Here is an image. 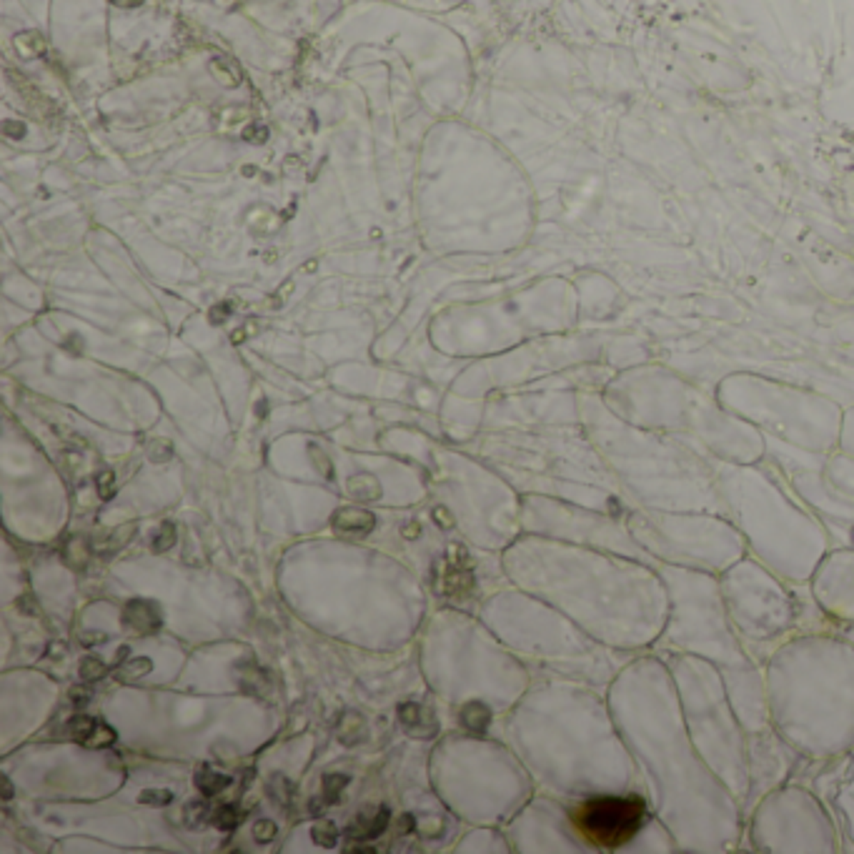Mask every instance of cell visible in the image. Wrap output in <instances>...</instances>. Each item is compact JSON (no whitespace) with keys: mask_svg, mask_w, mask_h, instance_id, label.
Masks as SVG:
<instances>
[{"mask_svg":"<svg viewBox=\"0 0 854 854\" xmlns=\"http://www.w3.org/2000/svg\"><path fill=\"white\" fill-rule=\"evenodd\" d=\"M569 819L589 847L606 852H629L651 822L647 799L636 792L589 797L574 807Z\"/></svg>","mask_w":854,"mask_h":854,"instance_id":"6da1fadb","label":"cell"},{"mask_svg":"<svg viewBox=\"0 0 854 854\" xmlns=\"http://www.w3.org/2000/svg\"><path fill=\"white\" fill-rule=\"evenodd\" d=\"M120 622L136 634H153L163 626V611L150 599H131L125 601Z\"/></svg>","mask_w":854,"mask_h":854,"instance_id":"7a4b0ae2","label":"cell"},{"mask_svg":"<svg viewBox=\"0 0 854 854\" xmlns=\"http://www.w3.org/2000/svg\"><path fill=\"white\" fill-rule=\"evenodd\" d=\"M331 529L341 539H363L376 529V516L366 509L343 506V509H336L331 516Z\"/></svg>","mask_w":854,"mask_h":854,"instance_id":"3957f363","label":"cell"},{"mask_svg":"<svg viewBox=\"0 0 854 854\" xmlns=\"http://www.w3.org/2000/svg\"><path fill=\"white\" fill-rule=\"evenodd\" d=\"M136 531H138V526L133 524V521H128V524L118 526V529H113L108 537L100 539V544L95 546V551H98L103 559H108V556H113V554H118L125 544L136 537Z\"/></svg>","mask_w":854,"mask_h":854,"instance_id":"277c9868","label":"cell"},{"mask_svg":"<svg viewBox=\"0 0 854 854\" xmlns=\"http://www.w3.org/2000/svg\"><path fill=\"white\" fill-rule=\"evenodd\" d=\"M228 784H231V777L213 772L211 764H200V767L196 769V786H198V792L203 794V797H216V794L223 792Z\"/></svg>","mask_w":854,"mask_h":854,"instance_id":"5b68a950","label":"cell"},{"mask_svg":"<svg viewBox=\"0 0 854 854\" xmlns=\"http://www.w3.org/2000/svg\"><path fill=\"white\" fill-rule=\"evenodd\" d=\"M443 594H449L454 599H464L471 589H474V576L471 569H456L451 567L449 571L443 574Z\"/></svg>","mask_w":854,"mask_h":854,"instance_id":"8992f818","label":"cell"},{"mask_svg":"<svg viewBox=\"0 0 854 854\" xmlns=\"http://www.w3.org/2000/svg\"><path fill=\"white\" fill-rule=\"evenodd\" d=\"M150 672H153V661L148 656H133V659L118 664V669L113 672V679L118 684H131V681H138Z\"/></svg>","mask_w":854,"mask_h":854,"instance_id":"52a82bcc","label":"cell"},{"mask_svg":"<svg viewBox=\"0 0 854 854\" xmlns=\"http://www.w3.org/2000/svg\"><path fill=\"white\" fill-rule=\"evenodd\" d=\"M459 717L468 732H487V727L491 724V709L484 702H468L461 706Z\"/></svg>","mask_w":854,"mask_h":854,"instance_id":"ba28073f","label":"cell"},{"mask_svg":"<svg viewBox=\"0 0 854 854\" xmlns=\"http://www.w3.org/2000/svg\"><path fill=\"white\" fill-rule=\"evenodd\" d=\"M363 736H366V719L358 711H346L341 719V727H338V739L346 747H351V744L361 742Z\"/></svg>","mask_w":854,"mask_h":854,"instance_id":"9c48e42d","label":"cell"},{"mask_svg":"<svg viewBox=\"0 0 854 854\" xmlns=\"http://www.w3.org/2000/svg\"><path fill=\"white\" fill-rule=\"evenodd\" d=\"M349 493L358 501H379L381 499V487L374 476H351L349 479Z\"/></svg>","mask_w":854,"mask_h":854,"instance_id":"30bf717a","label":"cell"},{"mask_svg":"<svg viewBox=\"0 0 854 854\" xmlns=\"http://www.w3.org/2000/svg\"><path fill=\"white\" fill-rule=\"evenodd\" d=\"M238 669H241V689H244L246 694H256V697H261L263 686L269 684V681H266V677L258 672L256 664L244 661V664H238Z\"/></svg>","mask_w":854,"mask_h":854,"instance_id":"8fae6325","label":"cell"},{"mask_svg":"<svg viewBox=\"0 0 854 854\" xmlns=\"http://www.w3.org/2000/svg\"><path fill=\"white\" fill-rule=\"evenodd\" d=\"M238 824H241V809H238L233 802L228 805H221L219 809L213 812V827L221 832H231L236 830Z\"/></svg>","mask_w":854,"mask_h":854,"instance_id":"7c38bea8","label":"cell"},{"mask_svg":"<svg viewBox=\"0 0 854 854\" xmlns=\"http://www.w3.org/2000/svg\"><path fill=\"white\" fill-rule=\"evenodd\" d=\"M178 541V529H175L173 521H163L156 531H153V537H150V549L153 551H168L173 544Z\"/></svg>","mask_w":854,"mask_h":854,"instance_id":"4fadbf2b","label":"cell"},{"mask_svg":"<svg viewBox=\"0 0 854 854\" xmlns=\"http://www.w3.org/2000/svg\"><path fill=\"white\" fill-rule=\"evenodd\" d=\"M291 792H293V786L283 774H271L269 784H266V794L274 799L276 805H286L288 799H291Z\"/></svg>","mask_w":854,"mask_h":854,"instance_id":"5bb4252c","label":"cell"},{"mask_svg":"<svg viewBox=\"0 0 854 854\" xmlns=\"http://www.w3.org/2000/svg\"><path fill=\"white\" fill-rule=\"evenodd\" d=\"M113 742H116V729L100 719V722L95 724V729L88 734V739L83 744L90 749H103V747H111Z\"/></svg>","mask_w":854,"mask_h":854,"instance_id":"9a60e30c","label":"cell"},{"mask_svg":"<svg viewBox=\"0 0 854 854\" xmlns=\"http://www.w3.org/2000/svg\"><path fill=\"white\" fill-rule=\"evenodd\" d=\"M95 724H98L95 719L81 714V717H73L68 724H65V734H68L70 739H75V742H86L88 734L95 729Z\"/></svg>","mask_w":854,"mask_h":854,"instance_id":"2e32d148","label":"cell"},{"mask_svg":"<svg viewBox=\"0 0 854 854\" xmlns=\"http://www.w3.org/2000/svg\"><path fill=\"white\" fill-rule=\"evenodd\" d=\"M88 556H90V546H88L86 539H73V541H68V546H65V562H68L70 567L83 569L88 562Z\"/></svg>","mask_w":854,"mask_h":854,"instance_id":"e0dca14e","label":"cell"},{"mask_svg":"<svg viewBox=\"0 0 854 854\" xmlns=\"http://www.w3.org/2000/svg\"><path fill=\"white\" fill-rule=\"evenodd\" d=\"M349 784V777L346 774H326L324 780V802L329 805H336L338 799H341V792L346 789Z\"/></svg>","mask_w":854,"mask_h":854,"instance_id":"ac0fdd59","label":"cell"},{"mask_svg":"<svg viewBox=\"0 0 854 854\" xmlns=\"http://www.w3.org/2000/svg\"><path fill=\"white\" fill-rule=\"evenodd\" d=\"M311 837H313V842L321 844V847L333 849L338 842V827L333 822H318L311 830Z\"/></svg>","mask_w":854,"mask_h":854,"instance_id":"d6986e66","label":"cell"},{"mask_svg":"<svg viewBox=\"0 0 854 854\" xmlns=\"http://www.w3.org/2000/svg\"><path fill=\"white\" fill-rule=\"evenodd\" d=\"M106 672H108L106 664L100 659H95V656H86V659L81 661V667H78V674H81L83 681H98L100 677H106Z\"/></svg>","mask_w":854,"mask_h":854,"instance_id":"ffe728a7","label":"cell"},{"mask_svg":"<svg viewBox=\"0 0 854 854\" xmlns=\"http://www.w3.org/2000/svg\"><path fill=\"white\" fill-rule=\"evenodd\" d=\"M138 802L148 807H166L173 802V792L171 789H143L138 794Z\"/></svg>","mask_w":854,"mask_h":854,"instance_id":"44dd1931","label":"cell"},{"mask_svg":"<svg viewBox=\"0 0 854 854\" xmlns=\"http://www.w3.org/2000/svg\"><path fill=\"white\" fill-rule=\"evenodd\" d=\"M308 456L313 459V466L318 468V474L324 476L326 481H333V464L329 461V456L318 449V446H308Z\"/></svg>","mask_w":854,"mask_h":854,"instance_id":"7402d4cb","label":"cell"},{"mask_svg":"<svg viewBox=\"0 0 854 854\" xmlns=\"http://www.w3.org/2000/svg\"><path fill=\"white\" fill-rule=\"evenodd\" d=\"M446 559H449V564H451V567H456V569H471V567H474V562H471V556H468L466 546H461V544H451L449 551H446Z\"/></svg>","mask_w":854,"mask_h":854,"instance_id":"603a6c76","label":"cell"},{"mask_svg":"<svg viewBox=\"0 0 854 854\" xmlns=\"http://www.w3.org/2000/svg\"><path fill=\"white\" fill-rule=\"evenodd\" d=\"M95 487H98L100 499H113L116 496V474L113 471H100L95 476Z\"/></svg>","mask_w":854,"mask_h":854,"instance_id":"cb8c5ba5","label":"cell"},{"mask_svg":"<svg viewBox=\"0 0 854 854\" xmlns=\"http://www.w3.org/2000/svg\"><path fill=\"white\" fill-rule=\"evenodd\" d=\"M399 719L401 724H406L409 729H413L418 722H421V706L416 702H406V704L399 706Z\"/></svg>","mask_w":854,"mask_h":854,"instance_id":"d4e9b609","label":"cell"},{"mask_svg":"<svg viewBox=\"0 0 854 854\" xmlns=\"http://www.w3.org/2000/svg\"><path fill=\"white\" fill-rule=\"evenodd\" d=\"M274 837H276V824L271 822V819H258V822L253 824V839H256V842L269 844V842H274Z\"/></svg>","mask_w":854,"mask_h":854,"instance_id":"484cf974","label":"cell"},{"mask_svg":"<svg viewBox=\"0 0 854 854\" xmlns=\"http://www.w3.org/2000/svg\"><path fill=\"white\" fill-rule=\"evenodd\" d=\"M208 817V805L206 802H191L186 807V819L191 822V827H198V822L203 824Z\"/></svg>","mask_w":854,"mask_h":854,"instance_id":"4316f807","label":"cell"},{"mask_svg":"<svg viewBox=\"0 0 854 854\" xmlns=\"http://www.w3.org/2000/svg\"><path fill=\"white\" fill-rule=\"evenodd\" d=\"M171 456H173V446H171L168 441H156L153 446H150V459H153L156 464L168 461Z\"/></svg>","mask_w":854,"mask_h":854,"instance_id":"83f0119b","label":"cell"},{"mask_svg":"<svg viewBox=\"0 0 854 854\" xmlns=\"http://www.w3.org/2000/svg\"><path fill=\"white\" fill-rule=\"evenodd\" d=\"M434 521H436L438 529H454V516L449 514V509H443V506H436L434 512H431Z\"/></svg>","mask_w":854,"mask_h":854,"instance_id":"f1b7e54d","label":"cell"},{"mask_svg":"<svg viewBox=\"0 0 854 854\" xmlns=\"http://www.w3.org/2000/svg\"><path fill=\"white\" fill-rule=\"evenodd\" d=\"M106 642V634L103 631H88V634H81V644L86 647H95V644H103Z\"/></svg>","mask_w":854,"mask_h":854,"instance_id":"f546056e","label":"cell"},{"mask_svg":"<svg viewBox=\"0 0 854 854\" xmlns=\"http://www.w3.org/2000/svg\"><path fill=\"white\" fill-rule=\"evenodd\" d=\"M413 830H416V819H413V814H401L399 835H411Z\"/></svg>","mask_w":854,"mask_h":854,"instance_id":"4dcf8cb0","label":"cell"},{"mask_svg":"<svg viewBox=\"0 0 854 854\" xmlns=\"http://www.w3.org/2000/svg\"><path fill=\"white\" fill-rule=\"evenodd\" d=\"M401 537L409 539V541L418 539V537H421V524H418V521H409V524H406L404 529H401Z\"/></svg>","mask_w":854,"mask_h":854,"instance_id":"1f68e13d","label":"cell"},{"mask_svg":"<svg viewBox=\"0 0 854 854\" xmlns=\"http://www.w3.org/2000/svg\"><path fill=\"white\" fill-rule=\"evenodd\" d=\"M70 699H73V704L83 706V704H88L90 694H88V689H81V686H75V689H70Z\"/></svg>","mask_w":854,"mask_h":854,"instance_id":"d6a6232c","label":"cell"},{"mask_svg":"<svg viewBox=\"0 0 854 854\" xmlns=\"http://www.w3.org/2000/svg\"><path fill=\"white\" fill-rule=\"evenodd\" d=\"M311 814H313V817H321V814H324V805H321V799H311Z\"/></svg>","mask_w":854,"mask_h":854,"instance_id":"836d02e7","label":"cell"},{"mask_svg":"<svg viewBox=\"0 0 854 854\" xmlns=\"http://www.w3.org/2000/svg\"><path fill=\"white\" fill-rule=\"evenodd\" d=\"M125 656H128V647H120L118 651H116V664H123Z\"/></svg>","mask_w":854,"mask_h":854,"instance_id":"e575fe53","label":"cell"},{"mask_svg":"<svg viewBox=\"0 0 854 854\" xmlns=\"http://www.w3.org/2000/svg\"><path fill=\"white\" fill-rule=\"evenodd\" d=\"M10 797H13V786H10V782H8V780H3V799H6V802H8V799H10Z\"/></svg>","mask_w":854,"mask_h":854,"instance_id":"d590c367","label":"cell"}]
</instances>
